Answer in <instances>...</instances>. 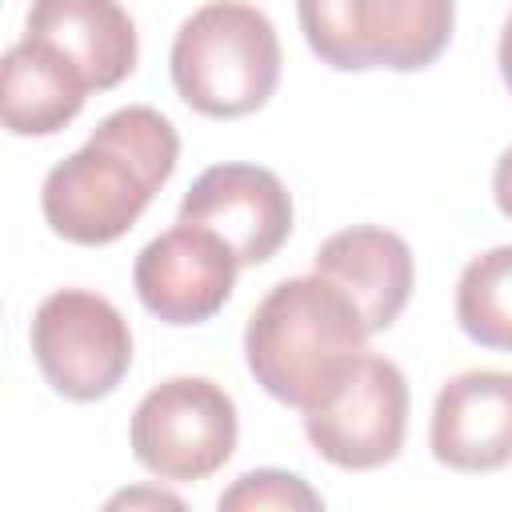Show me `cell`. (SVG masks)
Listing matches in <instances>:
<instances>
[{"mask_svg":"<svg viewBox=\"0 0 512 512\" xmlns=\"http://www.w3.org/2000/svg\"><path fill=\"white\" fill-rule=\"evenodd\" d=\"M368 336L356 304L312 272L280 280L256 304L244 328V356L268 396L304 412L328 396Z\"/></svg>","mask_w":512,"mask_h":512,"instance_id":"1","label":"cell"},{"mask_svg":"<svg viewBox=\"0 0 512 512\" xmlns=\"http://www.w3.org/2000/svg\"><path fill=\"white\" fill-rule=\"evenodd\" d=\"M168 64L188 108L212 120H236L276 92L280 40L260 8L244 0H212L180 24Z\"/></svg>","mask_w":512,"mask_h":512,"instance_id":"2","label":"cell"},{"mask_svg":"<svg viewBox=\"0 0 512 512\" xmlns=\"http://www.w3.org/2000/svg\"><path fill=\"white\" fill-rule=\"evenodd\" d=\"M308 48L340 72L428 68L452 36V0H296Z\"/></svg>","mask_w":512,"mask_h":512,"instance_id":"3","label":"cell"},{"mask_svg":"<svg viewBox=\"0 0 512 512\" xmlns=\"http://www.w3.org/2000/svg\"><path fill=\"white\" fill-rule=\"evenodd\" d=\"M236 448V404L204 376L156 384L132 412V456L168 484L208 480Z\"/></svg>","mask_w":512,"mask_h":512,"instance_id":"4","label":"cell"},{"mask_svg":"<svg viewBox=\"0 0 512 512\" xmlns=\"http://www.w3.org/2000/svg\"><path fill=\"white\" fill-rule=\"evenodd\" d=\"M32 356L60 396L88 404L124 380L132 364V332L108 296L60 288L32 316Z\"/></svg>","mask_w":512,"mask_h":512,"instance_id":"5","label":"cell"},{"mask_svg":"<svg viewBox=\"0 0 512 512\" xmlns=\"http://www.w3.org/2000/svg\"><path fill=\"white\" fill-rule=\"evenodd\" d=\"M408 428V384L404 372L376 356L360 352L344 376L328 388L324 400L304 408V432L312 448L348 472H368L388 464Z\"/></svg>","mask_w":512,"mask_h":512,"instance_id":"6","label":"cell"},{"mask_svg":"<svg viewBox=\"0 0 512 512\" xmlns=\"http://www.w3.org/2000/svg\"><path fill=\"white\" fill-rule=\"evenodd\" d=\"M156 192L160 184L136 160L92 132L84 148L44 176L40 208L56 236L96 248L120 240L144 216Z\"/></svg>","mask_w":512,"mask_h":512,"instance_id":"7","label":"cell"},{"mask_svg":"<svg viewBox=\"0 0 512 512\" xmlns=\"http://www.w3.org/2000/svg\"><path fill=\"white\" fill-rule=\"evenodd\" d=\"M236 268L240 260L216 232L180 220L140 248L132 280L140 304L164 324H204L228 304Z\"/></svg>","mask_w":512,"mask_h":512,"instance_id":"8","label":"cell"},{"mask_svg":"<svg viewBox=\"0 0 512 512\" xmlns=\"http://www.w3.org/2000/svg\"><path fill=\"white\" fill-rule=\"evenodd\" d=\"M180 220L216 232L240 264H264L292 232V196L268 168L216 164L184 192Z\"/></svg>","mask_w":512,"mask_h":512,"instance_id":"9","label":"cell"},{"mask_svg":"<svg viewBox=\"0 0 512 512\" xmlns=\"http://www.w3.org/2000/svg\"><path fill=\"white\" fill-rule=\"evenodd\" d=\"M432 456L456 472H496L512 460V372L472 368L440 388Z\"/></svg>","mask_w":512,"mask_h":512,"instance_id":"10","label":"cell"},{"mask_svg":"<svg viewBox=\"0 0 512 512\" xmlns=\"http://www.w3.org/2000/svg\"><path fill=\"white\" fill-rule=\"evenodd\" d=\"M312 272L332 280L356 304L368 332H384L408 304L412 248L388 228L352 224L316 248Z\"/></svg>","mask_w":512,"mask_h":512,"instance_id":"11","label":"cell"},{"mask_svg":"<svg viewBox=\"0 0 512 512\" xmlns=\"http://www.w3.org/2000/svg\"><path fill=\"white\" fill-rule=\"evenodd\" d=\"M24 36L60 52L88 92L116 88L136 68V24L116 0H32Z\"/></svg>","mask_w":512,"mask_h":512,"instance_id":"12","label":"cell"},{"mask_svg":"<svg viewBox=\"0 0 512 512\" xmlns=\"http://www.w3.org/2000/svg\"><path fill=\"white\" fill-rule=\"evenodd\" d=\"M84 76L48 44L20 40L4 52L0 64V108L4 124L16 136H52L72 124L84 108Z\"/></svg>","mask_w":512,"mask_h":512,"instance_id":"13","label":"cell"},{"mask_svg":"<svg viewBox=\"0 0 512 512\" xmlns=\"http://www.w3.org/2000/svg\"><path fill=\"white\" fill-rule=\"evenodd\" d=\"M456 320L480 348L512 352V244L468 260L456 284Z\"/></svg>","mask_w":512,"mask_h":512,"instance_id":"14","label":"cell"},{"mask_svg":"<svg viewBox=\"0 0 512 512\" xmlns=\"http://www.w3.org/2000/svg\"><path fill=\"white\" fill-rule=\"evenodd\" d=\"M268 508L272 512H316V508H324V500L300 476L280 472V468L244 472L220 496V512H268Z\"/></svg>","mask_w":512,"mask_h":512,"instance_id":"15","label":"cell"},{"mask_svg":"<svg viewBox=\"0 0 512 512\" xmlns=\"http://www.w3.org/2000/svg\"><path fill=\"white\" fill-rule=\"evenodd\" d=\"M492 196H496V208L512 220V144L500 152L496 160V172H492Z\"/></svg>","mask_w":512,"mask_h":512,"instance_id":"16","label":"cell"},{"mask_svg":"<svg viewBox=\"0 0 512 512\" xmlns=\"http://www.w3.org/2000/svg\"><path fill=\"white\" fill-rule=\"evenodd\" d=\"M136 508V504H152V508H184L176 496H168V492H156V488H132V492H120V496H112L108 500V508Z\"/></svg>","mask_w":512,"mask_h":512,"instance_id":"17","label":"cell"},{"mask_svg":"<svg viewBox=\"0 0 512 512\" xmlns=\"http://www.w3.org/2000/svg\"><path fill=\"white\" fill-rule=\"evenodd\" d=\"M500 72H504V84L512 92V16L504 20V32H500Z\"/></svg>","mask_w":512,"mask_h":512,"instance_id":"18","label":"cell"}]
</instances>
